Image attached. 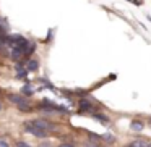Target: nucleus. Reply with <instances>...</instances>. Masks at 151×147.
Returning a JSON list of instances; mask_svg holds the SVG:
<instances>
[{"label":"nucleus","mask_w":151,"mask_h":147,"mask_svg":"<svg viewBox=\"0 0 151 147\" xmlns=\"http://www.w3.org/2000/svg\"><path fill=\"white\" fill-rule=\"evenodd\" d=\"M28 123L31 124V126L37 128V129H42V131H52L55 129V124L50 123V121H46V120H33V121H28Z\"/></svg>","instance_id":"f257e3e1"},{"label":"nucleus","mask_w":151,"mask_h":147,"mask_svg":"<svg viewBox=\"0 0 151 147\" xmlns=\"http://www.w3.org/2000/svg\"><path fill=\"white\" fill-rule=\"evenodd\" d=\"M8 100H10L12 104L18 105V107H21V105H28L26 99L21 97V95H17V94H10V95H8Z\"/></svg>","instance_id":"f03ea898"},{"label":"nucleus","mask_w":151,"mask_h":147,"mask_svg":"<svg viewBox=\"0 0 151 147\" xmlns=\"http://www.w3.org/2000/svg\"><path fill=\"white\" fill-rule=\"evenodd\" d=\"M94 105L91 104V102H88V100H81L80 102V111H85V113H93L94 111Z\"/></svg>","instance_id":"7ed1b4c3"},{"label":"nucleus","mask_w":151,"mask_h":147,"mask_svg":"<svg viewBox=\"0 0 151 147\" xmlns=\"http://www.w3.org/2000/svg\"><path fill=\"white\" fill-rule=\"evenodd\" d=\"M10 55H12V58H13V60H20L21 57L24 55V50L21 49L20 45H17V47H13V49H12Z\"/></svg>","instance_id":"20e7f679"},{"label":"nucleus","mask_w":151,"mask_h":147,"mask_svg":"<svg viewBox=\"0 0 151 147\" xmlns=\"http://www.w3.org/2000/svg\"><path fill=\"white\" fill-rule=\"evenodd\" d=\"M125 147H148V142L143 139H137V141H132L130 144H127Z\"/></svg>","instance_id":"39448f33"},{"label":"nucleus","mask_w":151,"mask_h":147,"mask_svg":"<svg viewBox=\"0 0 151 147\" xmlns=\"http://www.w3.org/2000/svg\"><path fill=\"white\" fill-rule=\"evenodd\" d=\"M93 118L98 120L99 123H102V124H109V123H111V120H109L106 115H101V113H93Z\"/></svg>","instance_id":"423d86ee"},{"label":"nucleus","mask_w":151,"mask_h":147,"mask_svg":"<svg viewBox=\"0 0 151 147\" xmlns=\"http://www.w3.org/2000/svg\"><path fill=\"white\" fill-rule=\"evenodd\" d=\"M130 128H132V131H137V133H138V131L143 129V123H141L140 120H133L130 123Z\"/></svg>","instance_id":"0eeeda50"},{"label":"nucleus","mask_w":151,"mask_h":147,"mask_svg":"<svg viewBox=\"0 0 151 147\" xmlns=\"http://www.w3.org/2000/svg\"><path fill=\"white\" fill-rule=\"evenodd\" d=\"M37 66H39V63H37L36 60H29V62H28V68H26V71H36Z\"/></svg>","instance_id":"6e6552de"},{"label":"nucleus","mask_w":151,"mask_h":147,"mask_svg":"<svg viewBox=\"0 0 151 147\" xmlns=\"http://www.w3.org/2000/svg\"><path fill=\"white\" fill-rule=\"evenodd\" d=\"M102 139H106V141H109V142H114V141H115V137L114 136H112V134H104V136H102Z\"/></svg>","instance_id":"1a4fd4ad"},{"label":"nucleus","mask_w":151,"mask_h":147,"mask_svg":"<svg viewBox=\"0 0 151 147\" xmlns=\"http://www.w3.org/2000/svg\"><path fill=\"white\" fill-rule=\"evenodd\" d=\"M18 147H31L28 142H18Z\"/></svg>","instance_id":"9d476101"},{"label":"nucleus","mask_w":151,"mask_h":147,"mask_svg":"<svg viewBox=\"0 0 151 147\" xmlns=\"http://www.w3.org/2000/svg\"><path fill=\"white\" fill-rule=\"evenodd\" d=\"M39 147H52V144L50 142H42V144H39Z\"/></svg>","instance_id":"9b49d317"},{"label":"nucleus","mask_w":151,"mask_h":147,"mask_svg":"<svg viewBox=\"0 0 151 147\" xmlns=\"http://www.w3.org/2000/svg\"><path fill=\"white\" fill-rule=\"evenodd\" d=\"M0 147H8V144L5 142V141H2V142H0Z\"/></svg>","instance_id":"f8f14e48"},{"label":"nucleus","mask_w":151,"mask_h":147,"mask_svg":"<svg viewBox=\"0 0 151 147\" xmlns=\"http://www.w3.org/2000/svg\"><path fill=\"white\" fill-rule=\"evenodd\" d=\"M60 147H73V146H72V144H62Z\"/></svg>","instance_id":"ddd939ff"},{"label":"nucleus","mask_w":151,"mask_h":147,"mask_svg":"<svg viewBox=\"0 0 151 147\" xmlns=\"http://www.w3.org/2000/svg\"><path fill=\"white\" fill-rule=\"evenodd\" d=\"M148 147H151V142H148Z\"/></svg>","instance_id":"4468645a"},{"label":"nucleus","mask_w":151,"mask_h":147,"mask_svg":"<svg viewBox=\"0 0 151 147\" xmlns=\"http://www.w3.org/2000/svg\"><path fill=\"white\" fill-rule=\"evenodd\" d=\"M0 111H2V105H0Z\"/></svg>","instance_id":"2eb2a0df"},{"label":"nucleus","mask_w":151,"mask_h":147,"mask_svg":"<svg viewBox=\"0 0 151 147\" xmlns=\"http://www.w3.org/2000/svg\"><path fill=\"white\" fill-rule=\"evenodd\" d=\"M0 142H2V141H0Z\"/></svg>","instance_id":"dca6fc26"}]
</instances>
